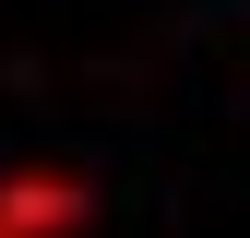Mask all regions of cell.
<instances>
[{
    "instance_id": "1",
    "label": "cell",
    "mask_w": 250,
    "mask_h": 238,
    "mask_svg": "<svg viewBox=\"0 0 250 238\" xmlns=\"http://www.w3.org/2000/svg\"><path fill=\"white\" fill-rule=\"evenodd\" d=\"M96 226V178L72 167H0V238H83Z\"/></svg>"
}]
</instances>
